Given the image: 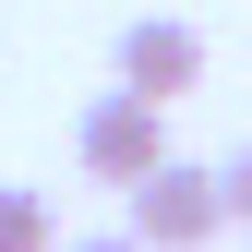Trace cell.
Masks as SVG:
<instances>
[{"label":"cell","instance_id":"1","mask_svg":"<svg viewBox=\"0 0 252 252\" xmlns=\"http://www.w3.org/2000/svg\"><path fill=\"white\" fill-rule=\"evenodd\" d=\"M120 216H132V240H144V252H204L216 228H228V168L168 156V168H144L132 192H120Z\"/></svg>","mask_w":252,"mask_h":252},{"label":"cell","instance_id":"3","mask_svg":"<svg viewBox=\"0 0 252 252\" xmlns=\"http://www.w3.org/2000/svg\"><path fill=\"white\" fill-rule=\"evenodd\" d=\"M120 84H132V96H156V108H180L204 84V36L180 12H132L120 24Z\"/></svg>","mask_w":252,"mask_h":252},{"label":"cell","instance_id":"4","mask_svg":"<svg viewBox=\"0 0 252 252\" xmlns=\"http://www.w3.org/2000/svg\"><path fill=\"white\" fill-rule=\"evenodd\" d=\"M0 252H60V216H48V192L0 180Z\"/></svg>","mask_w":252,"mask_h":252},{"label":"cell","instance_id":"6","mask_svg":"<svg viewBox=\"0 0 252 252\" xmlns=\"http://www.w3.org/2000/svg\"><path fill=\"white\" fill-rule=\"evenodd\" d=\"M60 252H144V240H132V228H108V240H60Z\"/></svg>","mask_w":252,"mask_h":252},{"label":"cell","instance_id":"5","mask_svg":"<svg viewBox=\"0 0 252 252\" xmlns=\"http://www.w3.org/2000/svg\"><path fill=\"white\" fill-rule=\"evenodd\" d=\"M228 228H252V144L228 156Z\"/></svg>","mask_w":252,"mask_h":252},{"label":"cell","instance_id":"2","mask_svg":"<svg viewBox=\"0 0 252 252\" xmlns=\"http://www.w3.org/2000/svg\"><path fill=\"white\" fill-rule=\"evenodd\" d=\"M72 156H84V180L132 192L144 168H168V108H156V96H132V84H108V96L72 120Z\"/></svg>","mask_w":252,"mask_h":252}]
</instances>
